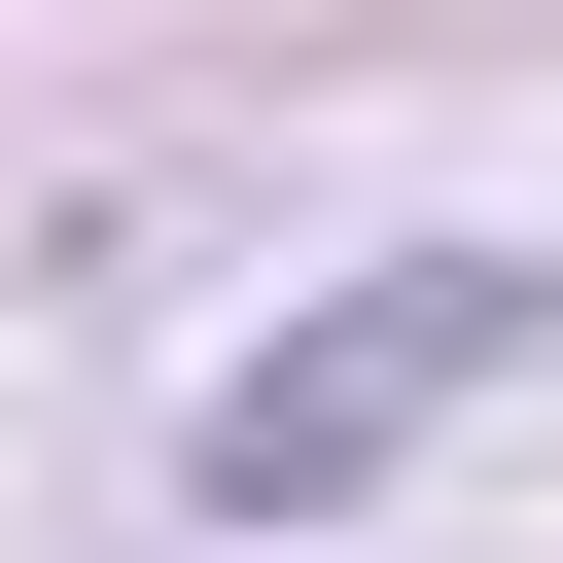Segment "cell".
<instances>
[{"label":"cell","mask_w":563,"mask_h":563,"mask_svg":"<svg viewBox=\"0 0 563 563\" xmlns=\"http://www.w3.org/2000/svg\"><path fill=\"white\" fill-rule=\"evenodd\" d=\"M493 352H563V282H528V246H457V282H387V317H317V352L211 422V493H246V528H352V493H387Z\"/></svg>","instance_id":"cell-1"}]
</instances>
